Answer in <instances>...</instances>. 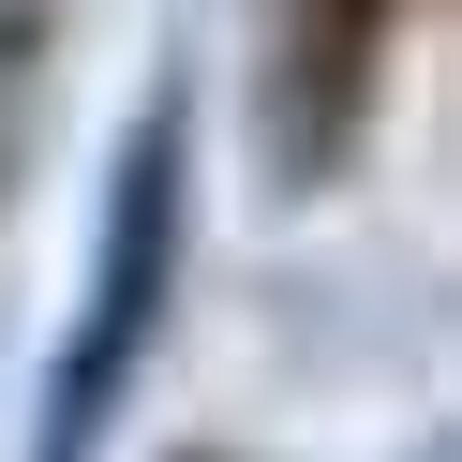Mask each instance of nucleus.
Here are the masks:
<instances>
[{
  "label": "nucleus",
  "instance_id": "obj_1",
  "mask_svg": "<svg viewBox=\"0 0 462 462\" xmlns=\"http://www.w3.org/2000/svg\"><path fill=\"white\" fill-rule=\"evenodd\" d=\"M164 254H180V105H150V134L120 164V209H105V254H90V313H75V358L45 388V462H90L105 402H120L134 343L164 313Z\"/></svg>",
  "mask_w": 462,
  "mask_h": 462
}]
</instances>
